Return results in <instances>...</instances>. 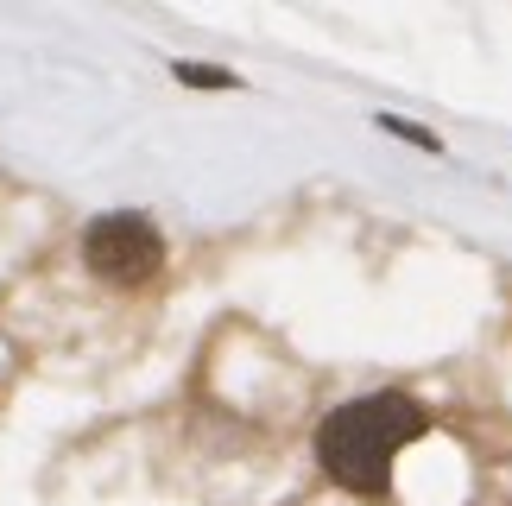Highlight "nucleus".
<instances>
[{"mask_svg": "<svg viewBox=\"0 0 512 506\" xmlns=\"http://www.w3.org/2000/svg\"><path fill=\"white\" fill-rule=\"evenodd\" d=\"M424 431H430V412L411 393H361V399H348L323 418L317 462L348 494H386L399 450L418 443Z\"/></svg>", "mask_w": 512, "mask_h": 506, "instance_id": "1", "label": "nucleus"}, {"mask_svg": "<svg viewBox=\"0 0 512 506\" xmlns=\"http://www.w3.org/2000/svg\"><path fill=\"white\" fill-rule=\"evenodd\" d=\"M83 266H89L102 285H121V291L159 279V266H165V235H159V222L140 216V209L95 216V222L83 228Z\"/></svg>", "mask_w": 512, "mask_h": 506, "instance_id": "2", "label": "nucleus"}, {"mask_svg": "<svg viewBox=\"0 0 512 506\" xmlns=\"http://www.w3.org/2000/svg\"><path fill=\"white\" fill-rule=\"evenodd\" d=\"M177 83H196V89H234L228 70H203V64H177Z\"/></svg>", "mask_w": 512, "mask_h": 506, "instance_id": "3", "label": "nucleus"}]
</instances>
